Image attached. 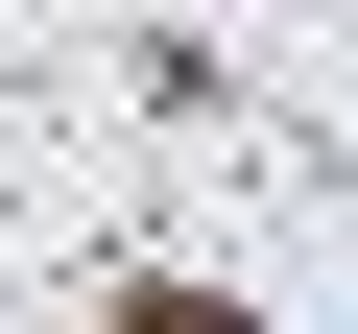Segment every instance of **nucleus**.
<instances>
[{"label": "nucleus", "instance_id": "f257e3e1", "mask_svg": "<svg viewBox=\"0 0 358 334\" xmlns=\"http://www.w3.org/2000/svg\"><path fill=\"white\" fill-rule=\"evenodd\" d=\"M120 334H263V310H215V286H143V310H120Z\"/></svg>", "mask_w": 358, "mask_h": 334}]
</instances>
